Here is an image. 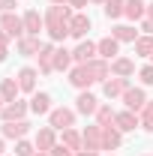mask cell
Listing matches in <instances>:
<instances>
[{"mask_svg":"<svg viewBox=\"0 0 153 156\" xmlns=\"http://www.w3.org/2000/svg\"><path fill=\"white\" fill-rule=\"evenodd\" d=\"M63 144H66L69 150H78L84 141H81V135H78L75 129H63Z\"/></svg>","mask_w":153,"mask_h":156,"instance_id":"f1b7e54d","label":"cell"},{"mask_svg":"<svg viewBox=\"0 0 153 156\" xmlns=\"http://www.w3.org/2000/svg\"><path fill=\"white\" fill-rule=\"evenodd\" d=\"M69 63H72V51L57 48V51H54V69H57V72H63V69H69Z\"/></svg>","mask_w":153,"mask_h":156,"instance_id":"4316f807","label":"cell"},{"mask_svg":"<svg viewBox=\"0 0 153 156\" xmlns=\"http://www.w3.org/2000/svg\"><path fill=\"white\" fill-rule=\"evenodd\" d=\"M123 9H126L123 0H108V3H105V15H108V18H120Z\"/></svg>","mask_w":153,"mask_h":156,"instance_id":"f546056e","label":"cell"},{"mask_svg":"<svg viewBox=\"0 0 153 156\" xmlns=\"http://www.w3.org/2000/svg\"><path fill=\"white\" fill-rule=\"evenodd\" d=\"M6 39H9V36H6V33H3V30H0V45H6Z\"/></svg>","mask_w":153,"mask_h":156,"instance_id":"60d3db41","label":"cell"},{"mask_svg":"<svg viewBox=\"0 0 153 156\" xmlns=\"http://www.w3.org/2000/svg\"><path fill=\"white\" fill-rule=\"evenodd\" d=\"M48 108H51V96H48V93H36V96L30 99V111H36V114H48Z\"/></svg>","mask_w":153,"mask_h":156,"instance_id":"7402d4cb","label":"cell"},{"mask_svg":"<svg viewBox=\"0 0 153 156\" xmlns=\"http://www.w3.org/2000/svg\"><path fill=\"white\" fill-rule=\"evenodd\" d=\"M135 54H138V57H153V36L135 39Z\"/></svg>","mask_w":153,"mask_h":156,"instance_id":"d4e9b609","label":"cell"},{"mask_svg":"<svg viewBox=\"0 0 153 156\" xmlns=\"http://www.w3.org/2000/svg\"><path fill=\"white\" fill-rule=\"evenodd\" d=\"M114 39L117 42H135V27H126V24H120V27H114Z\"/></svg>","mask_w":153,"mask_h":156,"instance_id":"83f0119b","label":"cell"},{"mask_svg":"<svg viewBox=\"0 0 153 156\" xmlns=\"http://www.w3.org/2000/svg\"><path fill=\"white\" fill-rule=\"evenodd\" d=\"M51 156H75V150H69L66 144H54L51 147Z\"/></svg>","mask_w":153,"mask_h":156,"instance_id":"836d02e7","label":"cell"},{"mask_svg":"<svg viewBox=\"0 0 153 156\" xmlns=\"http://www.w3.org/2000/svg\"><path fill=\"white\" fill-rule=\"evenodd\" d=\"M75 102H78V111L81 114H96V108H99L96 105V96H90V93H81Z\"/></svg>","mask_w":153,"mask_h":156,"instance_id":"cb8c5ba5","label":"cell"},{"mask_svg":"<svg viewBox=\"0 0 153 156\" xmlns=\"http://www.w3.org/2000/svg\"><path fill=\"white\" fill-rule=\"evenodd\" d=\"M141 81L144 84H153V66H144L141 69Z\"/></svg>","mask_w":153,"mask_h":156,"instance_id":"e575fe53","label":"cell"},{"mask_svg":"<svg viewBox=\"0 0 153 156\" xmlns=\"http://www.w3.org/2000/svg\"><path fill=\"white\" fill-rule=\"evenodd\" d=\"M12 6H15V0H0V12H9Z\"/></svg>","mask_w":153,"mask_h":156,"instance_id":"d590c367","label":"cell"},{"mask_svg":"<svg viewBox=\"0 0 153 156\" xmlns=\"http://www.w3.org/2000/svg\"><path fill=\"white\" fill-rule=\"evenodd\" d=\"M18 81L15 78H3V84H0V96H3V102H15V96H18Z\"/></svg>","mask_w":153,"mask_h":156,"instance_id":"ac0fdd59","label":"cell"},{"mask_svg":"<svg viewBox=\"0 0 153 156\" xmlns=\"http://www.w3.org/2000/svg\"><path fill=\"white\" fill-rule=\"evenodd\" d=\"M117 147H120V129L102 126V150H117Z\"/></svg>","mask_w":153,"mask_h":156,"instance_id":"52a82bcc","label":"cell"},{"mask_svg":"<svg viewBox=\"0 0 153 156\" xmlns=\"http://www.w3.org/2000/svg\"><path fill=\"white\" fill-rule=\"evenodd\" d=\"M111 69H114L120 78H126V75H132V72H135V63H132V60H126V57H117L114 63H111Z\"/></svg>","mask_w":153,"mask_h":156,"instance_id":"484cf974","label":"cell"},{"mask_svg":"<svg viewBox=\"0 0 153 156\" xmlns=\"http://www.w3.org/2000/svg\"><path fill=\"white\" fill-rule=\"evenodd\" d=\"M69 3H54L51 9H48V15H45V27H48V36L51 39H66L69 36V21H72V15H69V9H66Z\"/></svg>","mask_w":153,"mask_h":156,"instance_id":"6da1fadb","label":"cell"},{"mask_svg":"<svg viewBox=\"0 0 153 156\" xmlns=\"http://www.w3.org/2000/svg\"><path fill=\"white\" fill-rule=\"evenodd\" d=\"M75 156H99L96 150H81V153H75Z\"/></svg>","mask_w":153,"mask_h":156,"instance_id":"74e56055","label":"cell"},{"mask_svg":"<svg viewBox=\"0 0 153 156\" xmlns=\"http://www.w3.org/2000/svg\"><path fill=\"white\" fill-rule=\"evenodd\" d=\"M54 147V129H39L36 132V150H51Z\"/></svg>","mask_w":153,"mask_h":156,"instance_id":"603a6c76","label":"cell"},{"mask_svg":"<svg viewBox=\"0 0 153 156\" xmlns=\"http://www.w3.org/2000/svg\"><path fill=\"white\" fill-rule=\"evenodd\" d=\"M96 51L102 54V60H114V54H117V39L114 36H105L99 45H96Z\"/></svg>","mask_w":153,"mask_h":156,"instance_id":"ffe728a7","label":"cell"},{"mask_svg":"<svg viewBox=\"0 0 153 156\" xmlns=\"http://www.w3.org/2000/svg\"><path fill=\"white\" fill-rule=\"evenodd\" d=\"M42 27H45V21L39 18V12L30 9V12L24 15V33H27V36H39V30H42Z\"/></svg>","mask_w":153,"mask_h":156,"instance_id":"30bf717a","label":"cell"},{"mask_svg":"<svg viewBox=\"0 0 153 156\" xmlns=\"http://www.w3.org/2000/svg\"><path fill=\"white\" fill-rule=\"evenodd\" d=\"M0 102H3V96H0ZM0 111H3V105H0Z\"/></svg>","mask_w":153,"mask_h":156,"instance_id":"bcb514c9","label":"cell"},{"mask_svg":"<svg viewBox=\"0 0 153 156\" xmlns=\"http://www.w3.org/2000/svg\"><path fill=\"white\" fill-rule=\"evenodd\" d=\"M81 141H84V150H102V126L99 123L96 126H87L84 135H81Z\"/></svg>","mask_w":153,"mask_h":156,"instance_id":"3957f363","label":"cell"},{"mask_svg":"<svg viewBox=\"0 0 153 156\" xmlns=\"http://www.w3.org/2000/svg\"><path fill=\"white\" fill-rule=\"evenodd\" d=\"M69 6H75V9H81V6H87V0H69Z\"/></svg>","mask_w":153,"mask_h":156,"instance_id":"8d00e7d4","label":"cell"},{"mask_svg":"<svg viewBox=\"0 0 153 156\" xmlns=\"http://www.w3.org/2000/svg\"><path fill=\"white\" fill-rule=\"evenodd\" d=\"M15 153H18V156H36V147H33V144H27V141H18Z\"/></svg>","mask_w":153,"mask_h":156,"instance_id":"d6a6232c","label":"cell"},{"mask_svg":"<svg viewBox=\"0 0 153 156\" xmlns=\"http://www.w3.org/2000/svg\"><path fill=\"white\" fill-rule=\"evenodd\" d=\"M6 54H9V51H6V45H0V63L6 60Z\"/></svg>","mask_w":153,"mask_h":156,"instance_id":"f35d334b","label":"cell"},{"mask_svg":"<svg viewBox=\"0 0 153 156\" xmlns=\"http://www.w3.org/2000/svg\"><path fill=\"white\" fill-rule=\"evenodd\" d=\"M0 156H3V141H0Z\"/></svg>","mask_w":153,"mask_h":156,"instance_id":"ee69618b","label":"cell"},{"mask_svg":"<svg viewBox=\"0 0 153 156\" xmlns=\"http://www.w3.org/2000/svg\"><path fill=\"white\" fill-rule=\"evenodd\" d=\"M39 36H21L18 39V51L24 54V57H30V54H39Z\"/></svg>","mask_w":153,"mask_h":156,"instance_id":"d6986e66","label":"cell"},{"mask_svg":"<svg viewBox=\"0 0 153 156\" xmlns=\"http://www.w3.org/2000/svg\"><path fill=\"white\" fill-rule=\"evenodd\" d=\"M123 15H126V18H132V21L144 18V15H147V3H141V0H126V9H123Z\"/></svg>","mask_w":153,"mask_h":156,"instance_id":"4fadbf2b","label":"cell"},{"mask_svg":"<svg viewBox=\"0 0 153 156\" xmlns=\"http://www.w3.org/2000/svg\"><path fill=\"white\" fill-rule=\"evenodd\" d=\"M114 123H117L120 132H132L135 126H138V117H135V111H123V114L114 117Z\"/></svg>","mask_w":153,"mask_h":156,"instance_id":"e0dca14e","label":"cell"},{"mask_svg":"<svg viewBox=\"0 0 153 156\" xmlns=\"http://www.w3.org/2000/svg\"><path fill=\"white\" fill-rule=\"evenodd\" d=\"M24 111H27V105L15 99V102L3 105V111H0V114H3V120H21V117H24Z\"/></svg>","mask_w":153,"mask_h":156,"instance_id":"9a60e30c","label":"cell"},{"mask_svg":"<svg viewBox=\"0 0 153 156\" xmlns=\"http://www.w3.org/2000/svg\"><path fill=\"white\" fill-rule=\"evenodd\" d=\"M84 66H87V72H90L93 81H105V78H108V63H105V60H90V63H84Z\"/></svg>","mask_w":153,"mask_h":156,"instance_id":"5bb4252c","label":"cell"},{"mask_svg":"<svg viewBox=\"0 0 153 156\" xmlns=\"http://www.w3.org/2000/svg\"><path fill=\"white\" fill-rule=\"evenodd\" d=\"M36 156H51V153H45V150H39V153H36Z\"/></svg>","mask_w":153,"mask_h":156,"instance_id":"b9f144b4","label":"cell"},{"mask_svg":"<svg viewBox=\"0 0 153 156\" xmlns=\"http://www.w3.org/2000/svg\"><path fill=\"white\" fill-rule=\"evenodd\" d=\"M147 18L153 21V3H147Z\"/></svg>","mask_w":153,"mask_h":156,"instance_id":"ab89813d","label":"cell"},{"mask_svg":"<svg viewBox=\"0 0 153 156\" xmlns=\"http://www.w3.org/2000/svg\"><path fill=\"white\" fill-rule=\"evenodd\" d=\"M51 3H69V0H51Z\"/></svg>","mask_w":153,"mask_h":156,"instance_id":"7bdbcfd3","label":"cell"},{"mask_svg":"<svg viewBox=\"0 0 153 156\" xmlns=\"http://www.w3.org/2000/svg\"><path fill=\"white\" fill-rule=\"evenodd\" d=\"M102 90H105V96H108V99L123 96V93L129 90V81H126V78H111V81H105V87H102Z\"/></svg>","mask_w":153,"mask_h":156,"instance_id":"9c48e42d","label":"cell"},{"mask_svg":"<svg viewBox=\"0 0 153 156\" xmlns=\"http://www.w3.org/2000/svg\"><path fill=\"white\" fill-rule=\"evenodd\" d=\"M27 129H30L27 120H6V123H3V135L6 138H24Z\"/></svg>","mask_w":153,"mask_h":156,"instance_id":"8992f818","label":"cell"},{"mask_svg":"<svg viewBox=\"0 0 153 156\" xmlns=\"http://www.w3.org/2000/svg\"><path fill=\"white\" fill-rule=\"evenodd\" d=\"M93 3H108V0H93Z\"/></svg>","mask_w":153,"mask_h":156,"instance_id":"f6af8a7d","label":"cell"},{"mask_svg":"<svg viewBox=\"0 0 153 156\" xmlns=\"http://www.w3.org/2000/svg\"><path fill=\"white\" fill-rule=\"evenodd\" d=\"M87 30H90V18H87V15H75V18L69 21V36L84 39V36H87Z\"/></svg>","mask_w":153,"mask_h":156,"instance_id":"ba28073f","label":"cell"},{"mask_svg":"<svg viewBox=\"0 0 153 156\" xmlns=\"http://www.w3.org/2000/svg\"><path fill=\"white\" fill-rule=\"evenodd\" d=\"M36 57H39V69H42L45 75H48V72H54V48H51V45H42Z\"/></svg>","mask_w":153,"mask_h":156,"instance_id":"7c38bea8","label":"cell"},{"mask_svg":"<svg viewBox=\"0 0 153 156\" xmlns=\"http://www.w3.org/2000/svg\"><path fill=\"white\" fill-rule=\"evenodd\" d=\"M114 111H111V108H108V105H102V108H96V120H99V126H108V123H111V120H114Z\"/></svg>","mask_w":153,"mask_h":156,"instance_id":"4dcf8cb0","label":"cell"},{"mask_svg":"<svg viewBox=\"0 0 153 156\" xmlns=\"http://www.w3.org/2000/svg\"><path fill=\"white\" fill-rule=\"evenodd\" d=\"M93 54H96V45H93V42H81L75 51H72V60H78V63H90Z\"/></svg>","mask_w":153,"mask_h":156,"instance_id":"2e32d148","label":"cell"},{"mask_svg":"<svg viewBox=\"0 0 153 156\" xmlns=\"http://www.w3.org/2000/svg\"><path fill=\"white\" fill-rule=\"evenodd\" d=\"M69 81H72V87H81V90L93 84V78H90V72H87V66H84V63L72 69V75H69Z\"/></svg>","mask_w":153,"mask_h":156,"instance_id":"8fae6325","label":"cell"},{"mask_svg":"<svg viewBox=\"0 0 153 156\" xmlns=\"http://www.w3.org/2000/svg\"><path fill=\"white\" fill-rule=\"evenodd\" d=\"M18 87L30 93V90L36 87V69H30V66H27V69H21V72H18Z\"/></svg>","mask_w":153,"mask_h":156,"instance_id":"44dd1931","label":"cell"},{"mask_svg":"<svg viewBox=\"0 0 153 156\" xmlns=\"http://www.w3.org/2000/svg\"><path fill=\"white\" fill-rule=\"evenodd\" d=\"M123 102H126L129 111H141V108L147 105V99H144V90H141V87H129V90L123 93Z\"/></svg>","mask_w":153,"mask_h":156,"instance_id":"277c9868","label":"cell"},{"mask_svg":"<svg viewBox=\"0 0 153 156\" xmlns=\"http://www.w3.org/2000/svg\"><path fill=\"white\" fill-rule=\"evenodd\" d=\"M141 111H144V129H147V132H153V99L141 108Z\"/></svg>","mask_w":153,"mask_h":156,"instance_id":"1f68e13d","label":"cell"},{"mask_svg":"<svg viewBox=\"0 0 153 156\" xmlns=\"http://www.w3.org/2000/svg\"><path fill=\"white\" fill-rule=\"evenodd\" d=\"M72 120H75V114L69 108H54L51 111V129H69Z\"/></svg>","mask_w":153,"mask_h":156,"instance_id":"5b68a950","label":"cell"},{"mask_svg":"<svg viewBox=\"0 0 153 156\" xmlns=\"http://www.w3.org/2000/svg\"><path fill=\"white\" fill-rule=\"evenodd\" d=\"M0 27H3V33H6V36L21 39V33H24V18L12 15V12H3V21H0Z\"/></svg>","mask_w":153,"mask_h":156,"instance_id":"7a4b0ae2","label":"cell"}]
</instances>
